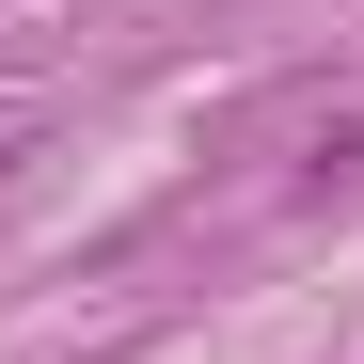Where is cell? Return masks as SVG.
I'll use <instances>...</instances> for the list:
<instances>
[{"label": "cell", "instance_id": "1", "mask_svg": "<svg viewBox=\"0 0 364 364\" xmlns=\"http://www.w3.org/2000/svg\"><path fill=\"white\" fill-rule=\"evenodd\" d=\"M317 159H333V174H364V111H348V127H317Z\"/></svg>", "mask_w": 364, "mask_h": 364}]
</instances>
